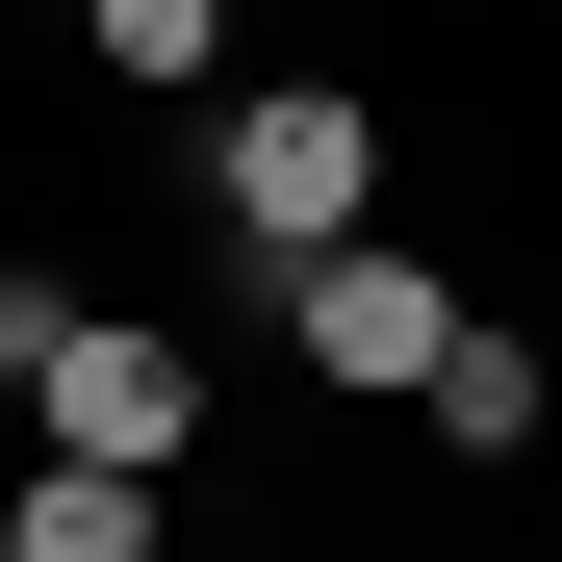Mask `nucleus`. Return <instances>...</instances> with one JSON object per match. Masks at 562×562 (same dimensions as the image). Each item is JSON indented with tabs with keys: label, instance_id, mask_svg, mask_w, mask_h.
<instances>
[{
	"label": "nucleus",
	"instance_id": "nucleus-1",
	"mask_svg": "<svg viewBox=\"0 0 562 562\" xmlns=\"http://www.w3.org/2000/svg\"><path fill=\"white\" fill-rule=\"evenodd\" d=\"M205 205H231L256 281H281V256H333V231H384V103H358V77H256L231 154H205Z\"/></svg>",
	"mask_w": 562,
	"mask_h": 562
},
{
	"label": "nucleus",
	"instance_id": "nucleus-2",
	"mask_svg": "<svg viewBox=\"0 0 562 562\" xmlns=\"http://www.w3.org/2000/svg\"><path fill=\"white\" fill-rule=\"evenodd\" d=\"M26 435H52V460H128V486H179V460H205V358H179L154 307H52V333H26Z\"/></svg>",
	"mask_w": 562,
	"mask_h": 562
},
{
	"label": "nucleus",
	"instance_id": "nucleus-3",
	"mask_svg": "<svg viewBox=\"0 0 562 562\" xmlns=\"http://www.w3.org/2000/svg\"><path fill=\"white\" fill-rule=\"evenodd\" d=\"M281 358H307L333 409H409L435 358H460V281L409 231H333V256H281Z\"/></svg>",
	"mask_w": 562,
	"mask_h": 562
},
{
	"label": "nucleus",
	"instance_id": "nucleus-4",
	"mask_svg": "<svg viewBox=\"0 0 562 562\" xmlns=\"http://www.w3.org/2000/svg\"><path fill=\"white\" fill-rule=\"evenodd\" d=\"M409 409H435V460H537V435H562V358H537V333H486V307H460V358H435Z\"/></svg>",
	"mask_w": 562,
	"mask_h": 562
},
{
	"label": "nucleus",
	"instance_id": "nucleus-5",
	"mask_svg": "<svg viewBox=\"0 0 562 562\" xmlns=\"http://www.w3.org/2000/svg\"><path fill=\"white\" fill-rule=\"evenodd\" d=\"M0 562H154V486L128 460H26L0 486Z\"/></svg>",
	"mask_w": 562,
	"mask_h": 562
},
{
	"label": "nucleus",
	"instance_id": "nucleus-6",
	"mask_svg": "<svg viewBox=\"0 0 562 562\" xmlns=\"http://www.w3.org/2000/svg\"><path fill=\"white\" fill-rule=\"evenodd\" d=\"M77 52H103V77H128V103H179V77H205V52H231V0H77Z\"/></svg>",
	"mask_w": 562,
	"mask_h": 562
},
{
	"label": "nucleus",
	"instance_id": "nucleus-7",
	"mask_svg": "<svg viewBox=\"0 0 562 562\" xmlns=\"http://www.w3.org/2000/svg\"><path fill=\"white\" fill-rule=\"evenodd\" d=\"M26 333H52V281H0V384H26Z\"/></svg>",
	"mask_w": 562,
	"mask_h": 562
}]
</instances>
